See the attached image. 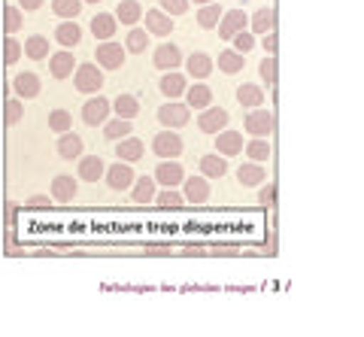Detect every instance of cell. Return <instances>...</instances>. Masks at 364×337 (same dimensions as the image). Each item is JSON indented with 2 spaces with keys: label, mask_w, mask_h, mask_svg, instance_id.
<instances>
[{
  "label": "cell",
  "mask_w": 364,
  "mask_h": 337,
  "mask_svg": "<svg viewBox=\"0 0 364 337\" xmlns=\"http://www.w3.org/2000/svg\"><path fill=\"white\" fill-rule=\"evenodd\" d=\"M200 173L207 176V179H222L228 173V161H225V155H203L200 159Z\"/></svg>",
  "instance_id": "27"
},
{
  "label": "cell",
  "mask_w": 364,
  "mask_h": 337,
  "mask_svg": "<svg viewBox=\"0 0 364 337\" xmlns=\"http://www.w3.org/2000/svg\"><path fill=\"white\" fill-rule=\"evenodd\" d=\"M237 100H240V107L246 109H255L264 104V92H261V85H252V82H243L237 88Z\"/></svg>",
  "instance_id": "29"
},
{
  "label": "cell",
  "mask_w": 364,
  "mask_h": 337,
  "mask_svg": "<svg viewBox=\"0 0 364 337\" xmlns=\"http://www.w3.org/2000/svg\"><path fill=\"white\" fill-rule=\"evenodd\" d=\"M146 49H149V31H146V28H131L128 31V40H124V52L140 55Z\"/></svg>",
  "instance_id": "35"
},
{
  "label": "cell",
  "mask_w": 364,
  "mask_h": 337,
  "mask_svg": "<svg viewBox=\"0 0 364 337\" xmlns=\"http://www.w3.org/2000/svg\"><path fill=\"white\" fill-rule=\"evenodd\" d=\"M143 152H146V146H143V140H136V137H122L119 146H116L119 161H128V164L140 161V159H143Z\"/></svg>",
  "instance_id": "22"
},
{
  "label": "cell",
  "mask_w": 364,
  "mask_h": 337,
  "mask_svg": "<svg viewBox=\"0 0 364 337\" xmlns=\"http://www.w3.org/2000/svg\"><path fill=\"white\" fill-rule=\"evenodd\" d=\"M219 18H222V6L219 4H203L200 13H198V25L200 28H215L219 25Z\"/></svg>",
  "instance_id": "40"
},
{
  "label": "cell",
  "mask_w": 364,
  "mask_h": 337,
  "mask_svg": "<svg viewBox=\"0 0 364 337\" xmlns=\"http://www.w3.org/2000/svg\"><path fill=\"white\" fill-rule=\"evenodd\" d=\"M258 73H261V80L267 82V88H273V85H277V55H267V58L261 61Z\"/></svg>",
  "instance_id": "43"
},
{
  "label": "cell",
  "mask_w": 364,
  "mask_h": 337,
  "mask_svg": "<svg viewBox=\"0 0 364 337\" xmlns=\"http://www.w3.org/2000/svg\"><path fill=\"white\" fill-rule=\"evenodd\" d=\"M243 64H246V58L237 49H225V52H219V70L222 73H228V76H234V73H240L243 70Z\"/></svg>",
  "instance_id": "32"
},
{
  "label": "cell",
  "mask_w": 364,
  "mask_h": 337,
  "mask_svg": "<svg viewBox=\"0 0 364 337\" xmlns=\"http://www.w3.org/2000/svg\"><path fill=\"white\" fill-rule=\"evenodd\" d=\"M104 70L97 64H79L76 67V76H73V85L79 95H97L104 88Z\"/></svg>",
  "instance_id": "1"
},
{
  "label": "cell",
  "mask_w": 364,
  "mask_h": 337,
  "mask_svg": "<svg viewBox=\"0 0 364 337\" xmlns=\"http://www.w3.org/2000/svg\"><path fill=\"white\" fill-rule=\"evenodd\" d=\"M143 18V6L140 0H122V4L116 6V21H122V25H136V21Z\"/></svg>",
  "instance_id": "28"
},
{
  "label": "cell",
  "mask_w": 364,
  "mask_h": 337,
  "mask_svg": "<svg viewBox=\"0 0 364 337\" xmlns=\"http://www.w3.org/2000/svg\"><path fill=\"white\" fill-rule=\"evenodd\" d=\"M70 125H73V116H70L67 109H52V112H49V128H52V131L64 134V131H70Z\"/></svg>",
  "instance_id": "41"
},
{
  "label": "cell",
  "mask_w": 364,
  "mask_h": 337,
  "mask_svg": "<svg viewBox=\"0 0 364 337\" xmlns=\"http://www.w3.org/2000/svg\"><path fill=\"white\" fill-rule=\"evenodd\" d=\"M91 33H95L97 40H109L112 33H116V16L97 13L95 18H91Z\"/></svg>",
  "instance_id": "31"
},
{
  "label": "cell",
  "mask_w": 364,
  "mask_h": 337,
  "mask_svg": "<svg viewBox=\"0 0 364 337\" xmlns=\"http://www.w3.org/2000/svg\"><path fill=\"white\" fill-rule=\"evenodd\" d=\"M158 88H161V95H164V97L176 100V97L186 95L188 82H186V76H182V73H176V70H167V76H161V82H158Z\"/></svg>",
  "instance_id": "18"
},
{
  "label": "cell",
  "mask_w": 364,
  "mask_h": 337,
  "mask_svg": "<svg viewBox=\"0 0 364 337\" xmlns=\"http://www.w3.org/2000/svg\"><path fill=\"white\" fill-rule=\"evenodd\" d=\"M186 70H188V76H195L198 82H203V80H207V76L213 73V58H210V55H203V52L188 55Z\"/></svg>",
  "instance_id": "23"
},
{
  "label": "cell",
  "mask_w": 364,
  "mask_h": 337,
  "mask_svg": "<svg viewBox=\"0 0 364 337\" xmlns=\"http://www.w3.org/2000/svg\"><path fill=\"white\" fill-rule=\"evenodd\" d=\"M82 0H55L52 4V13L61 16V18H76L79 13H82Z\"/></svg>",
  "instance_id": "39"
},
{
  "label": "cell",
  "mask_w": 364,
  "mask_h": 337,
  "mask_svg": "<svg viewBox=\"0 0 364 337\" xmlns=\"http://www.w3.org/2000/svg\"><path fill=\"white\" fill-rule=\"evenodd\" d=\"M243 152H246L252 161L261 164V161H267V159H270V143H267V137H252V140L243 146Z\"/></svg>",
  "instance_id": "37"
},
{
  "label": "cell",
  "mask_w": 364,
  "mask_h": 337,
  "mask_svg": "<svg viewBox=\"0 0 364 337\" xmlns=\"http://www.w3.org/2000/svg\"><path fill=\"white\" fill-rule=\"evenodd\" d=\"M21 49H25L28 58H33V61H43L46 55H49V40L40 37V33H33V37H28V40H25V46H21Z\"/></svg>",
  "instance_id": "36"
},
{
  "label": "cell",
  "mask_w": 364,
  "mask_h": 337,
  "mask_svg": "<svg viewBox=\"0 0 364 337\" xmlns=\"http://www.w3.org/2000/svg\"><path fill=\"white\" fill-rule=\"evenodd\" d=\"M252 25V33H267V31H277V9L273 6H261L258 13L249 18Z\"/></svg>",
  "instance_id": "25"
},
{
  "label": "cell",
  "mask_w": 364,
  "mask_h": 337,
  "mask_svg": "<svg viewBox=\"0 0 364 337\" xmlns=\"http://www.w3.org/2000/svg\"><path fill=\"white\" fill-rule=\"evenodd\" d=\"M4 31L13 37L16 31H21V9L18 6H4Z\"/></svg>",
  "instance_id": "42"
},
{
  "label": "cell",
  "mask_w": 364,
  "mask_h": 337,
  "mask_svg": "<svg viewBox=\"0 0 364 337\" xmlns=\"http://www.w3.org/2000/svg\"><path fill=\"white\" fill-rule=\"evenodd\" d=\"M21 52H25V49H21V43H18V40L9 37V40L4 43V61H6V64H16V61L21 58Z\"/></svg>",
  "instance_id": "45"
},
{
  "label": "cell",
  "mask_w": 364,
  "mask_h": 337,
  "mask_svg": "<svg viewBox=\"0 0 364 337\" xmlns=\"http://www.w3.org/2000/svg\"><path fill=\"white\" fill-rule=\"evenodd\" d=\"M107 186L112 188V192H124V188L134 186V171L128 161H116L112 167H107Z\"/></svg>",
  "instance_id": "9"
},
{
  "label": "cell",
  "mask_w": 364,
  "mask_h": 337,
  "mask_svg": "<svg viewBox=\"0 0 364 337\" xmlns=\"http://www.w3.org/2000/svg\"><path fill=\"white\" fill-rule=\"evenodd\" d=\"M215 149H219V155H237L243 152V134L240 131H219L215 134Z\"/></svg>",
  "instance_id": "16"
},
{
  "label": "cell",
  "mask_w": 364,
  "mask_h": 337,
  "mask_svg": "<svg viewBox=\"0 0 364 337\" xmlns=\"http://www.w3.org/2000/svg\"><path fill=\"white\" fill-rule=\"evenodd\" d=\"M134 192H131V198H134V204H149V200H155V176H140V179H134Z\"/></svg>",
  "instance_id": "26"
},
{
  "label": "cell",
  "mask_w": 364,
  "mask_h": 337,
  "mask_svg": "<svg viewBox=\"0 0 364 337\" xmlns=\"http://www.w3.org/2000/svg\"><path fill=\"white\" fill-rule=\"evenodd\" d=\"M215 255H237V246L234 243H222V246H215Z\"/></svg>",
  "instance_id": "53"
},
{
  "label": "cell",
  "mask_w": 364,
  "mask_h": 337,
  "mask_svg": "<svg viewBox=\"0 0 364 337\" xmlns=\"http://www.w3.org/2000/svg\"><path fill=\"white\" fill-rule=\"evenodd\" d=\"M109 109H112V100H107V97H91V100H85L82 104V122L85 125H91V128H97V125H104V122L109 119Z\"/></svg>",
  "instance_id": "5"
},
{
  "label": "cell",
  "mask_w": 364,
  "mask_h": 337,
  "mask_svg": "<svg viewBox=\"0 0 364 337\" xmlns=\"http://www.w3.org/2000/svg\"><path fill=\"white\" fill-rule=\"evenodd\" d=\"M122 64H124V49L119 43H112V40L100 43L97 46V67L100 70H119Z\"/></svg>",
  "instance_id": "7"
},
{
  "label": "cell",
  "mask_w": 364,
  "mask_h": 337,
  "mask_svg": "<svg viewBox=\"0 0 364 337\" xmlns=\"http://www.w3.org/2000/svg\"><path fill=\"white\" fill-rule=\"evenodd\" d=\"M82 137L79 134H70V131H64L61 134V140H58V155L61 159H67V161H73V159H79L82 155Z\"/></svg>",
  "instance_id": "24"
},
{
  "label": "cell",
  "mask_w": 364,
  "mask_h": 337,
  "mask_svg": "<svg viewBox=\"0 0 364 337\" xmlns=\"http://www.w3.org/2000/svg\"><path fill=\"white\" fill-rule=\"evenodd\" d=\"M104 173H107V164L100 155H79V176H82L85 183H97Z\"/></svg>",
  "instance_id": "13"
},
{
  "label": "cell",
  "mask_w": 364,
  "mask_h": 337,
  "mask_svg": "<svg viewBox=\"0 0 364 337\" xmlns=\"http://www.w3.org/2000/svg\"><path fill=\"white\" fill-rule=\"evenodd\" d=\"M146 255H170V246H164V243H152V246H146Z\"/></svg>",
  "instance_id": "50"
},
{
  "label": "cell",
  "mask_w": 364,
  "mask_h": 337,
  "mask_svg": "<svg viewBox=\"0 0 364 337\" xmlns=\"http://www.w3.org/2000/svg\"><path fill=\"white\" fill-rule=\"evenodd\" d=\"M40 76L37 73H18L16 80H13V92L18 95V97H25V100H31V97H37L40 95Z\"/></svg>",
  "instance_id": "21"
},
{
  "label": "cell",
  "mask_w": 364,
  "mask_h": 337,
  "mask_svg": "<svg viewBox=\"0 0 364 337\" xmlns=\"http://www.w3.org/2000/svg\"><path fill=\"white\" fill-rule=\"evenodd\" d=\"M82 4H100V0H82Z\"/></svg>",
  "instance_id": "55"
},
{
  "label": "cell",
  "mask_w": 364,
  "mask_h": 337,
  "mask_svg": "<svg viewBox=\"0 0 364 337\" xmlns=\"http://www.w3.org/2000/svg\"><path fill=\"white\" fill-rule=\"evenodd\" d=\"M215 28H219L222 40H234L243 28H249V16L243 13V9H228V13H222V18H219V25Z\"/></svg>",
  "instance_id": "6"
},
{
  "label": "cell",
  "mask_w": 364,
  "mask_h": 337,
  "mask_svg": "<svg viewBox=\"0 0 364 337\" xmlns=\"http://www.w3.org/2000/svg\"><path fill=\"white\" fill-rule=\"evenodd\" d=\"M131 131H134V125H131V119H107L104 122V137L107 140H122V137H131Z\"/></svg>",
  "instance_id": "30"
},
{
  "label": "cell",
  "mask_w": 364,
  "mask_h": 337,
  "mask_svg": "<svg viewBox=\"0 0 364 337\" xmlns=\"http://www.w3.org/2000/svg\"><path fill=\"white\" fill-rule=\"evenodd\" d=\"M277 46H279L277 31H267V33H264V52H267V55H277Z\"/></svg>",
  "instance_id": "49"
},
{
  "label": "cell",
  "mask_w": 364,
  "mask_h": 337,
  "mask_svg": "<svg viewBox=\"0 0 364 337\" xmlns=\"http://www.w3.org/2000/svg\"><path fill=\"white\" fill-rule=\"evenodd\" d=\"M195 4H213V0H195Z\"/></svg>",
  "instance_id": "56"
},
{
  "label": "cell",
  "mask_w": 364,
  "mask_h": 337,
  "mask_svg": "<svg viewBox=\"0 0 364 337\" xmlns=\"http://www.w3.org/2000/svg\"><path fill=\"white\" fill-rule=\"evenodd\" d=\"M161 4V9L167 16H182V13H188V0H158Z\"/></svg>",
  "instance_id": "47"
},
{
  "label": "cell",
  "mask_w": 364,
  "mask_h": 337,
  "mask_svg": "<svg viewBox=\"0 0 364 337\" xmlns=\"http://www.w3.org/2000/svg\"><path fill=\"white\" fill-rule=\"evenodd\" d=\"M173 16H167L164 9H149L146 13V31L155 33V37H167L170 31H173V21H170Z\"/></svg>",
  "instance_id": "19"
},
{
  "label": "cell",
  "mask_w": 364,
  "mask_h": 337,
  "mask_svg": "<svg viewBox=\"0 0 364 337\" xmlns=\"http://www.w3.org/2000/svg\"><path fill=\"white\" fill-rule=\"evenodd\" d=\"M152 61H155L158 70H176L182 64V52H179V46H173V43H161V46L155 49Z\"/></svg>",
  "instance_id": "12"
},
{
  "label": "cell",
  "mask_w": 364,
  "mask_h": 337,
  "mask_svg": "<svg viewBox=\"0 0 364 337\" xmlns=\"http://www.w3.org/2000/svg\"><path fill=\"white\" fill-rule=\"evenodd\" d=\"M73 70H76L73 52H55L49 58V73L55 80H67V76H73Z\"/></svg>",
  "instance_id": "15"
},
{
  "label": "cell",
  "mask_w": 364,
  "mask_h": 337,
  "mask_svg": "<svg viewBox=\"0 0 364 337\" xmlns=\"http://www.w3.org/2000/svg\"><path fill=\"white\" fill-rule=\"evenodd\" d=\"M258 204L261 207H273V204H277V186H264V188H261V192H258Z\"/></svg>",
  "instance_id": "48"
},
{
  "label": "cell",
  "mask_w": 364,
  "mask_h": 337,
  "mask_svg": "<svg viewBox=\"0 0 364 337\" xmlns=\"http://www.w3.org/2000/svg\"><path fill=\"white\" fill-rule=\"evenodd\" d=\"M55 40H58L64 49H73V46H79V40H82V28L76 25V18H67L55 28Z\"/></svg>",
  "instance_id": "17"
},
{
  "label": "cell",
  "mask_w": 364,
  "mask_h": 337,
  "mask_svg": "<svg viewBox=\"0 0 364 337\" xmlns=\"http://www.w3.org/2000/svg\"><path fill=\"white\" fill-rule=\"evenodd\" d=\"M112 109H116L119 119H136V112H140V100L134 95H119L112 100Z\"/></svg>",
  "instance_id": "34"
},
{
  "label": "cell",
  "mask_w": 364,
  "mask_h": 337,
  "mask_svg": "<svg viewBox=\"0 0 364 337\" xmlns=\"http://www.w3.org/2000/svg\"><path fill=\"white\" fill-rule=\"evenodd\" d=\"M264 167H261L258 161H249V164H243L240 171H237V179H240V186H261L264 183Z\"/></svg>",
  "instance_id": "33"
},
{
  "label": "cell",
  "mask_w": 364,
  "mask_h": 337,
  "mask_svg": "<svg viewBox=\"0 0 364 337\" xmlns=\"http://www.w3.org/2000/svg\"><path fill=\"white\" fill-rule=\"evenodd\" d=\"M186 104H188V109H207L210 104H213V88L207 85V82H195L191 88H186Z\"/></svg>",
  "instance_id": "14"
},
{
  "label": "cell",
  "mask_w": 364,
  "mask_h": 337,
  "mask_svg": "<svg viewBox=\"0 0 364 337\" xmlns=\"http://www.w3.org/2000/svg\"><path fill=\"white\" fill-rule=\"evenodd\" d=\"M243 128H246L249 134H252V137H270L273 128H277V119H273V112H267V109L255 107V109L246 116Z\"/></svg>",
  "instance_id": "3"
},
{
  "label": "cell",
  "mask_w": 364,
  "mask_h": 337,
  "mask_svg": "<svg viewBox=\"0 0 364 337\" xmlns=\"http://www.w3.org/2000/svg\"><path fill=\"white\" fill-rule=\"evenodd\" d=\"M182 179H186V171H182V164L173 161V159H164L161 164L155 167V183H161L164 188L182 186Z\"/></svg>",
  "instance_id": "8"
},
{
  "label": "cell",
  "mask_w": 364,
  "mask_h": 337,
  "mask_svg": "<svg viewBox=\"0 0 364 337\" xmlns=\"http://www.w3.org/2000/svg\"><path fill=\"white\" fill-rule=\"evenodd\" d=\"M252 46H255V33H252V31H240V33L234 37V49L240 52V55H246Z\"/></svg>",
  "instance_id": "46"
},
{
  "label": "cell",
  "mask_w": 364,
  "mask_h": 337,
  "mask_svg": "<svg viewBox=\"0 0 364 337\" xmlns=\"http://www.w3.org/2000/svg\"><path fill=\"white\" fill-rule=\"evenodd\" d=\"M52 198L58 200V204H70L76 198V179L67 176V173H58L52 179Z\"/></svg>",
  "instance_id": "20"
},
{
  "label": "cell",
  "mask_w": 364,
  "mask_h": 337,
  "mask_svg": "<svg viewBox=\"0 0 364 337\" xmlns=\"http://www.w3.org/2000/svg\"><path fill=\"white\" fill-rule=\"evenodd\" d=\"M182 149H186V143H182V137L173 128H164L152 137V152L161 155V159H179Z\"/></svg>",
  "instance_id": "2"
},
{
  "label": "cell",
  "mask_w": 364,
  "mask_h": 337,
  "mask_svg": "<svg viewBox=\"0 0 364 337\" xmlns=\"http://www.w3.org/2000/svg\"><path fill=\"white\" fill-rule=\"evenodd\" d=\"M182 255H203V250H200V246H186Z\"/></svg>",
  "instance_id": "54"
},
{
  "label": "cell",
  "mask_w": 364,
  "mask_h": 337,
  "mask_svg": "<svg viewBox=\"0 0 364 337\" xmlns=\"http://www.w3.org/2000/svg\"><path fill=\"white\" fill-rule=\"evenodd\" d=\"M28 207H49V198H46V195H33V198H28Z\"/></svg>",
  "instance_id": "52"
},
{
  "label": "cell",
  "mask_w": 364,
  "mask_h": 337,
  "mask_svg": "<svg viewBox=\"0 0 364 337\" xmlns=\"http://www.w3.org/2000/svg\"><path fill=\"white\" fill-rule=\"evenodd\" d=\"M18 6L25 9V13H33V9H40V6H43V0H18Z\"/></svg>",
  "instance_id": "51"
},
{
  "label": "cell",
  "mask_w": 364,
  "mask_h": 337,
  "mask_svg": "<svg viewBox=\"0 0 364 337\" xmlns=\"http://www.w3.org/2000/svg\"><path fill=\"white\" fill-rule=\"evenodd\" d=\"M21 100H6L4 104V119H6V125H18V119H21Z\"/></svg>",
  "instance_id": "44"
},
{
  "label": "cell",
  "mask_w": 364,
  "mask_h": 337,
  "mask_svg": "<svg viewBox=\"0 0 364 337\" xmlns=\"http://www.w3.org/2000/svg\"><path fill=\"white\" fill-rule=\"evenodd\" d=\"M225 125H228V109H222V107H207V109H200V119H198V128L203 131V134H219V131H225Z\"/></svg>",
  "instance_id": "11"
},
{
  "label": "cell",
  "mask_w": 364,
  "mask_h": 337,
  "mask_svg": "<svg viewBox=\"0 0 364 337\" xmlns=\"http://www.w3.org/2000/svg\"><path fill=\"white\" fill-rule=\"evenodd\" d=\"M155 204L164 207V210H179L186 204V198H182L176 188H161V192H155Z\"/></svg>",
  "instance_id": "38"
},
{
  "label": "cell",
  "mask_w": 364,
  "mask_h": 337,
  "mask_svg": "<svg viewBox=\"0 0 364 337\" xmlns=\"http://www.w3.org/2000/svg\"><path fill=\"white\" fill-rule=\"evenodd\" d=\"M188 119H191V109H188V104H179V100H170V104H164L158 109V122H161L164 128H173V131L188 125Z\"/></svg>",
  "instance_id": "4"
},
{
  "label": "cell",
  "mask_w": 364,
  "mask_h": 337,
  "mask_svg": "<svg viewBox=\"0 0 364 337\" xmlns=\"http://www.w3.org/2000/svg\"><path fill=\"white\" fill-rule=\"evenodd\" d=\"M182 198H186V204H203V200L210 198V179L207 176H186L182 179Z\"/></svg>",
  "instance_id": "10"
}]
</instances>
